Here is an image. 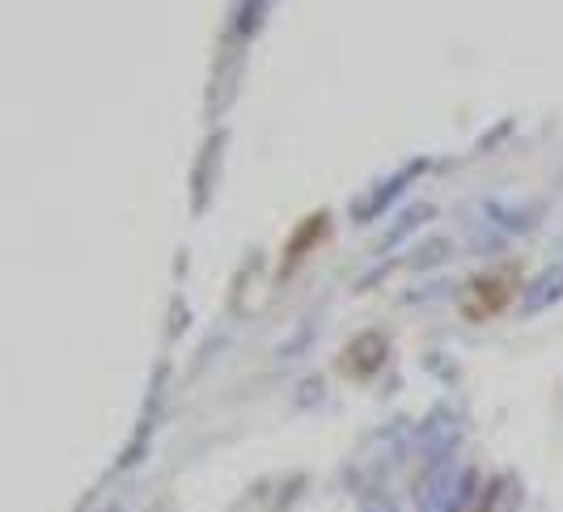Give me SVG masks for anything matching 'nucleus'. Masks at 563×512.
I'll return each instance as SVG.
<instances>
[{
    "instance_id": "nucleus-2",
    "label": "nucleus",
    "mask_w": 563,
    "mask_h": 512,
    "mask_svg": "<svg viewBox=\"0 0 563 512\" xmlns=\"http://www.w3.org/2000/svg\"><path fill=\"white\" fill-rule=\"evenodd\" d=\"M361 512H398V509L390 504V500H386V496H373V500H368V504Z\"/></svg>"
},
{
    "instance_id": "nucleus-1",
    "label": "nucleus",
    "mask_w": 563,
    "mask_h": 512,
    "mask_svg": "<svg viewBox=\"0 0 563 512\" xmlns=\"http://www.w3.org/2000/svg\"><path fill=\"white\" fill-rule=\"evenodd\" d=\"M563 301V263H551L542 276H538L534 285L526 288V297H521V310L526 313H542L551 310V305H560Z\"/></svg>"
}]
</instances>
